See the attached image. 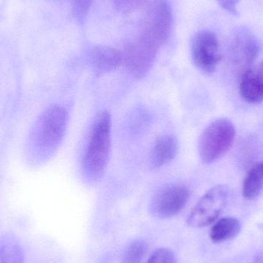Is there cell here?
<instances>
[{
  "label": "cell",
  "mask_w": 263,
  "mask_h": 263,
  "mask_svg": "<svg viewBox=\"0 0 263 263\" xmlns=\"http://www.w3.org/2000/svg\"><path fill=\"white\" fill-rule=\"evenodd\" d=\"M67 110L60 105H53L41 114L29 136V157L36 162L48 159L63 141L67 128Z\"/></svg>",
  "instance_id": "1"
},
{
  "label": "cell",
  "mask_w": 263,
  "mask_h": 263,
  "mask_svg": "<svg viewBox=\"0 0 263 263\" xmlns=\"http://www.w3.org/2000/svg\"><path fill=\"white\" fill-rule=\"evenodd\" d=\"M112 117L107 111L96 117L82 160V171L89 181H99L104 174L112 143Z\"/></svg>",
  "instance_id": "2"
},
{
  "label": "cell",
  "mask_w": 263,
  "mask_h": 263,
  "mask_svg": "<svg viewBox=\"0 0 263 263\" xmlns=\"http://www.w3.org/2000/svg\"><path fill=\"white\" fill-rule=\"evenodd\" d=\"M236 137V128L234 125L227 119H219L210 123L199 138V157L205 164L219 159L225 154Z\"/></svg>",
  "instance_id": "3"
},
{
  "label": "cell",
  "mask_w": 263,
  "mask_h": 263,
  "mask_svg": "<svg viewBox=\"0 0 263 263\" xmlns=\"http://www.w3.org/2000/svg\"><path fill=\"white\" fill-rule=\"evenodd\" d=\"M173 26L171 6L167 0H154L144 17L140 36L160 49L168 42Z\"/></svg>",
  "instance_id": "4"
},
{
  "label": "cell",
  "mask_w": 263,
  "mask_h": 263,
  "mask_svg": "<svg viewBox=\"0 0 263 263\" xmlns=\"http://www.w3.org/2000/svg\"><path fill=\"white\" fill-rule=\"evenodd\" d=\"M230 191L227 185L210 189L193 207L187 219L192 228H202L214 223L227 206Z\"/></svg>",
  "instance_id": "5"
},
{
  "label": "cell",
  "mask_w": 263,
  "mask_h": 263,
  "mask_svg": "<svg viewBox=\"0 0 263 263\" xmlns=\"http://www.w3.org/2000/svg\"><path fill=\"white\" fill-rule=\"evenodd\" d=\"M190 198L188 187L182 184H167L159 189L152 198L150 213L157 219L174 217L183 210Z\"/></svg>",
  "instance_id": "6"
},
{
  "label": "cell",
  "mask_w": 263,
  "mask_h": 263,
  "mask_svg": "<svg viewBox=\"0 0 263 263\" xmlns=\"http://www.w3.org/2000/svg\"><path fill=\"white\" fill-rule=\"evenodd\" d=\"M193 64L204 73H213L221 60L219 42L217 35L210 30L199 31L191 43Z\"/></svg>",
  "instance_id": "7"
},
{
  "label": "cell",
  "mask_w": 263,
  "mask_h": 263,
  "mask_svg": "<svg viewBox=\"0 0 263 263\" xmlns=\"http://www.w3.org/2000/svg\"><path fill=\"white\" fill-rule=\"evenodd\" d=\"M159 49L149 42L139 36L125 47L123 63L132 76L136 79L145 77L151 70Z\"/></svg>",
  "instance_id": "8"
},
{
  "label": "cell",
  "mask_w": 263,
  "mask_h": 263,
  "mask_svg": "<svg viewBox=\"0 0 263 263\" xmlns=\"http://www.w3.org/2000/svg\"><path fill=\"white\" fill-rule=\"evenodd\" d=\"M239 91L241 97L247 103L263 102V61L242 72Z\"/></svg>",
  "instance_id": "9"
},
{
  "label": "cell",
  "mask_w": 263,
  "mask_h": 263,
  "mask_svg": "<svg viewBox=\"0 0 263 263\" xmlns=\"http://www.w3.org/2000/svg\"><path fill=\"white\" fill-rule=\"evenodd\" d=\"M179 142L173 135L159 136L153 143L149 156V165L152 170H159L171 162L177 156Z\"/></svg>",
  "instance_id": "10"
},
{
  "label": "cell",
  "mask_w": 263,
  "mask_h": 263,
  "mask_svg": "<svg viewBox=\"0 0 263 263\" xmlns=\"http://www.w3.org/2000/svg\"><path fill=\"white\" fill-rule=\"evenodd\" d=\"M91 65L98 75L109 73L123 63V54L114 48L97 46L89 52Z\"/></svg>",
  "instance_id": "11"
},
{
  "label": "cell",
  "mask_w": 263,
  "mask_h": 263,
  "mask_svg": "<svg viewBox=\"0 0 263 263\" xmlns=\"http://www.w3.org/2000/svg\"><path fill=\"white\" fill-rule=\"evenodd\" d=\"M233 53L241 64L246 67V70L251 67L259 52V42L254 35L250 32H239L233 43Z\"/></svg>",
  "instance_id": "12"
},
{
  "label": "cell",
  "mask_w": 263,
  "mask_h": 263,
  "mask_svg": "<svg viewBox=\"0 0 263 263\" xmlns=\"http://www.w3.org/2000/svg\"><path fill=\"white\" fill-rule=\"evenodd\" d=\"M241 224L235 218H222L216 221L210 231V238L213 243L219 244L232 240L239 235Z\"/></svg>",
  "instance_id": "13"
},
{
  "label": "cell",
  "mask_w": 263,
  "mask_h": 263,
  "mask_svg": "<svg viewBox=\"0 0 263 263\" xmlns=\"http://www.w3.org/2000/svg\"><path fill=\"white\" fill-rule=\"evenodd\" d=\"M263 190V159L252 167L247 173L243 185L242 194L247 199L257 197Z\"/></svg>",
  "instance_id": "14"
},
{
  "label": "cell",
  "mask_w": 263,
  "mask_h": 263,
  "mask_svg": "<svg viewBox=\"0 0 263 263\" xmlns=\"http://www.w3.org/2000/svg\"><path fill=\"white\" fill-rule=\"evenodd\" d=\"M23 250L15 236L6 234L0 239V263H23Z\"/></svg>",
  "instance_id": "15"
},
{
  "label": "cell",
  "mask_w": 263,
  "mask_h": 263,
  "mask_svg": "<svg viewBox=\"0 0 263 263\" xmlns=\"http://www.w3.org/2000/svg\"><path fill=\"white\" fill-rule=\"evenodd\" d=\"M146 253L147 245L144 241H133L123 252L121 263H142Z\"/></svg>",
  "instance_id": "16"
},
{
  "label": "cell",
  "mask_w": 263,
  "mask_h": 263,
  "mask_svg": "<svg viewBox=\"0 0 263 263\" xmlns=\"http://www.w3.org/2000/svg\"><path fill=\"white\" fill-rule=\"evenodd\" d=\"M69 2L72 16L82 23L87 16L93 0H69Z\"/></svg>",
  "instance_id": "17"
},
{
  "label": "cell",
  "mask_w": 263,
  "mask_h": 263,
  "mask_svg": "<svg viewBox=\"0 0 263 263\" xmlns=\"http://www.w3.org/2000/svg\"><path fill=\"white\" fill-rule=\"evenodd\" d=\"M146 263H176V259L171 250L160 248L152 254Z\"/></svg>",
  "instance_id": "18"
},
{
  "label": "cell",
  "mask_w": 263,
  "mask_h": 263,
  "mask_svg": "<svg viewBox=\"0 0 263 263\" xmlns=\"http://www.w3.org/2000/svg\"><path fill=\"white\" fill-rule=\"evenodd\" d=\"M145 0H114L116 6L122 12H130L143 3Z\"/></svg>",
  "instance_id": "19"
},
{
  "label": "cell",
  "mask_w": 263,
  "mask_h": 263,
  "mask_svg": "<svg viewBox=\"0 0 263 263\" xmlns=\"http://www.w3.org/2000/svg\"><path fill=\"white\" fill-rule=\"evenodd\" d=\"M216 1L217 2L220 7L225 9L226 11H228L229 12L234 15H239L236 6L239 3V0H216Z\"/></svg>",
  "instance_id": "20"
},
{
  "label": "cell",
  "mask_w": 263,
  "mask_h": 263,
  "mask_svg": "<svg viewBox=\"0 0 263 263\" xmlns=\"http://www.w3.org/2000/svg\"><path fill=\"white\" fill-rule=\"evenodd\" d=\"M252 263H263V252L259 253L253 259Z\"/></svg>",
  "instance_id": "21"
}]
</instances>
